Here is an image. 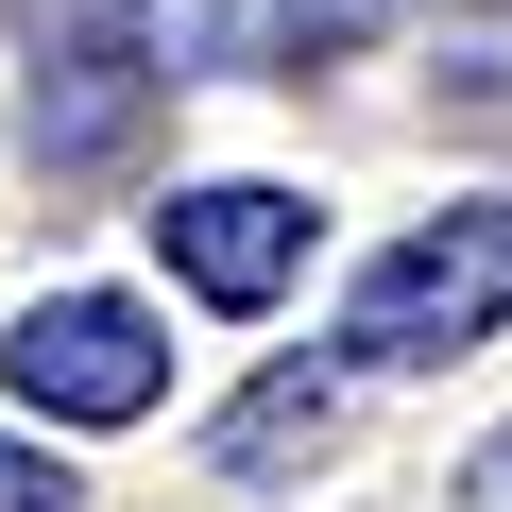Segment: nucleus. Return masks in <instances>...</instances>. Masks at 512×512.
Returning <instances> with one entry per match:
<instances>
[{"instance_id": "nucleus-1", "label": "nucleus", "mask_w": 512, "mask_h": 512, "mask_svg": "<svg viewBox=\"0 0 512 512\" xmlns=\"http://www.w3.org/2000/svg\"><path fill=\"white\" fill-rule=\"evenodd\" d=\"M512 325V205H427L410 239L359 256V291H342V376H444Z\"/></svg>"}, {"instance_id": "nucleus-2", "label": "nucleus", "mask_w": 512, "mask_h": 512, "mask_svg": "<svg viewBox=\"0 0 512 512\" xmlns=\"http://www.w3.org/2000/svg\"><path fill=\"white\" fill-rule=\"evenodd\" d=\"M0 376H18V410H52V427H137V410H171V325L137 291H35L18 325H0Z\"/></svg>"}, {"instance_id": "nucleus-3", "label": "nucleus", "mask_w": 512, "mask_h": 512, "mask_svg": "<svg viewBox=\"0 0 512 512\" xmlns=\"http://www.w3.org/2000/svg\"><path fill=\"white\" fill-rule=\"evenodd\" d=\"M308 239H325V205H308V188H256V171H205V188L154 205L171 291H205V308H274V291L308 274Z\"/></svg>"}, {"instance_id": "nucleus-4", "label": "nucleus", "mask_w": 512, "mask_h": 512, "mask_svg": "<svg viewBox=\"0 0 512 512\" xmlns=\"http://www.w3.org/2000/svg\"><path fill=\"white\" fill-rule=\"evenodd\" d=\"M154 103H171V69L137 52V18H86V35L35 69V171H52V188L120 171V154L154 137Z\"/></svg>"}, {"instance_id": "nucleus-5", "label": "nucleus", "mask_w": 512, "mask_h": 512, "mask_svg": "<svg viewBox=\"0 0 512 512\" xmlns=\"http://www.w3.org/2000/svg\"><path fill=\"white\" fill-rule=\"evenodd\" d=\"M120 18H137V52H154L171 86H222V69H308V52H342L359 0H120Z\"/></svg>"}, {"instance_id": "nucleus-6", "label": "nucleus", "mask_w": 512, "mask_h": 512, "mask_svg": "<svg viewBox=\"0 0 512 512\" xmlns=\"http://www.w3.org/2000/svg\"><path fill=\"white\" fill-rule=\"evenodd\" d=\"M325 444H342V376H325V359H274V376L222 410L205 461H222V478H291V461H325Z\"/></svg>"}, {"instance_id": "nucleus-7", "label": "nucleus", "mask_w": 512, "mask_h": 512, "mask_svg": "<svg viewBox=\"0 0 512 512\" xmlns=\"http://www.w3.org/2000/svg\"><path fill=\"white\" fill-rule=\"evenodd\" d=\"M69 495H86V478H69L35 427H0V512H69Z\"/></svg>"}, {"instance_id": "nucleus-8", "label": "nucleus", "mask_w": 512, "mask_h": 512, "mask_svg": "<svg viewBox=\"0 0 512 512\" xmlns=\"http://www.w3.org/2000/svg\"><path fill=\"white\" fill-rule=\"evenodd\" d=\"M444 512H512V427H495V444L461 461V495H444Z\"/></svg>"}]
</instances>
